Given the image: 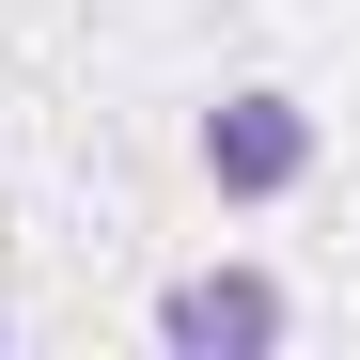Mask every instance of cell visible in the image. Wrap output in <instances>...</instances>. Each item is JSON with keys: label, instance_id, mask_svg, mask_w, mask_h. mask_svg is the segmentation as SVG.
Masks as SVG:
<instances>
[{"label": "cell", "instance_id": "6da1fadb", "mask_svg": "<svg viewBox=\"0 0 360 360\" xmlns=\"http://www.w3.org/2000/svg\"><path fill=\"white\" fill-rule=\"evenodd\" d=\"M188 157H204V188H219V204H282L297 172H314V110L251 79V94H219V110H204V141H188Z\"/></svg>", "mask_w": 360, "mask_h": 360}, {"label": "cell", "instance_id": "7a4b0ae2", "mask_svg": "<svg viewBox=\"0 0 360 360\" xmlns=\"http://www.w3.org/2000/svg\"><path fill=\"white\" fill-rule=\"evenodd\" d=\"M157 345H282V282H251V266H188V282H172L157 297Z\"/></svg>", "mask_w": 360, "mask_h": 360}]
</instances>
